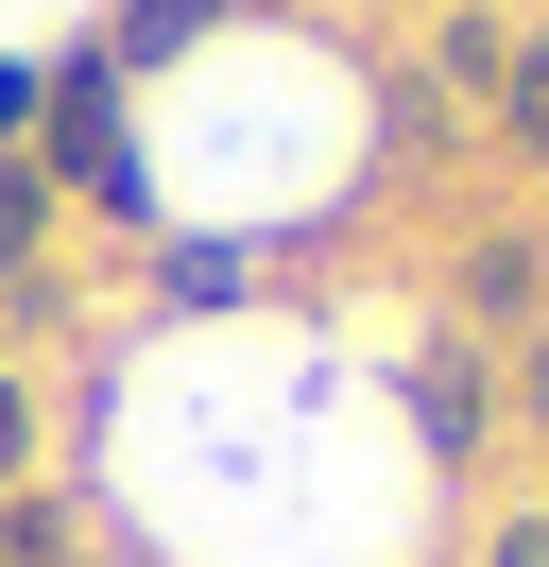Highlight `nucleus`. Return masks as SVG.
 Returning <instances> with one entry per match:
<instances>
[{"mask_svg": "<svg viewBox=\"0 0 549 567\" xmlns=\"http://www.w3.org/2000/svg\"><path fill=\"white\" fill-rule=\"evenodd\" d=\"M498 567H549V516H515V533H498Z\"/></svg>", "mask_w": 549, "mask_h": 567, "instance_id": "1", "label": "nucleus"}, {"mask_svg": "<svg viewBox=\"0 0 549 567\" xmlns=\"http://www.w3.org/2000/svg\"><path fill=\"white\" fill-rule=\"evenodd\" d=\"M0 482H18V395H0Z\"/></svg>", "mask_w": 549, "mask_h": 567, "instance_id": "2", "label": "nucleus"}]
</instances>
